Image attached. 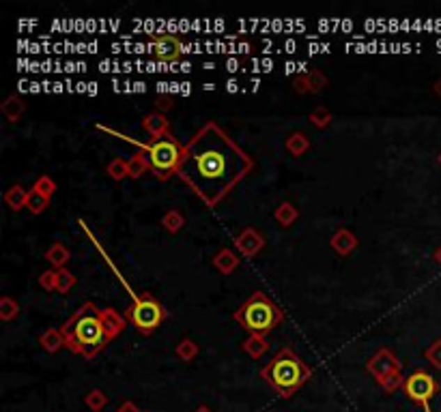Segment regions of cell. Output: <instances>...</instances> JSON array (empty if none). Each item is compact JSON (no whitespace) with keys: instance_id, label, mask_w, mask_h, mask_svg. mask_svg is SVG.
I'll return each instance as SVG.
<instances>
[{"instance_id":"obj_1","label":"cell","mask_w":441,"mask_h":412,"mask_svg":"<svg viewBox=\"0 0 441 412\" xmlns=\"http://www.w3.org/2000/svg\"><path fill=\"white\" fill-rule=\"evenodd\" d=\"M179 176L207 206H215L252 170V159L222 127L207 122L185 146Z\"/></svg>"},{"instance_id":"obj_2","label":"cell","mask_w":441,"mask_h":412,"mask_svg":"<svg viewBox=\"0 0 441 412\" xmlns=\"http://www.w3.org/2000/svg\"><path fill=\"white\" fill-rule=\"evenodd\" d=\"M61 333L63 344L86 358H93L108 342L104 314L93 303H84L71 320L65 322Z\"/></svg>"},{"instance_id":"obj_3","label":"cell","mask_w":441,"mask_h":412,"mask_svg":"<svg viewBox=\"0 0 441 412\" xmlns=\"http://www.w3.org/2000/svg\"><path fill=\"white\" fill-rule=\"evenodd\" d=\"M261 374L265 382L280 393V397H291L293 393H297L312 376L310 367L291 348H282Z\"/></svg>"},{"instance_id":"obj_4","label":"cell","mask_w":441,"mask_h":412,"mask_svg":"<svg viewBox=\"0 0 441 412\" xmlns=\"http://www.w3.org/2000/svg\"><path fill=\"white\" fill-rule=\"evenodd\" d=\"M100 129H104V132H108V134H112V136H116V138H123V140L136 144L140 150H144L146 161H149L151 170H153L162 180H166L170 174H175V172L179 174V168H181V164H183L185 148H183L175 138H170V136H160V138H153L149 144H142V142H136V140H132V138H127V136H121V134L112 132V129H108V127H104V125H100Z\"/></svg>"},{"instance_id":"obj_5","label":"cell","mask_w":441,"mask_h":412,"mask_svg":"<svg viewBox=\"0 0 441 412\" xmlns=\"http://www.w3.org/2000/svg\"><path fill=\"white\" fill-rule=\"evenodd\" d=\"M93 237V235H91ZM95 241V239H93ZM95 245L100 247V243L95 241ZM102 249V247H100ZM102 255H104V260L110 264V269H112V273L116 275V279L123 283L125 286V290L130 292V296H132V301H134V305L127 309V318H130V322L140 331V333H144V335H149V333H153L162 322H164V318H166V309L162 307V303L160 301H155L151 294H138V292H134L132 290V286L127 283V279L121 275V271L114 267V262L108 258V253L102 249Z\"/></svg>"},{"instance_id":"obj_6","label":"cell","mask_w":441,"mask_h":412,"mask_svg":"<svg viewBox=\"0 0 441 412\" xmlns=\"http://www.w3.org/2000/svg\"><path fill=\"white\" fill-rule=\"evenodd\" d=\"M235 320L252 335H265L282 322V309L274 301H269L265 292H254L235 312Z\"/></svg>"},{"instance_id":"obj_7","label":"cell","mask_w":441,"mask_h":412,"mask_svg":"<svg viewBox=\"0 0 441 412\" xmlns=\"http://www.w3.org/2000/svg\"><path fill=\"white\" fill-rule=\"evenodd\" d=\"M405 393L409 399L422 404L424 412H431V399L437 393V382L428 372L418 370L405 380Z\"/></svg>"},{"instance_id":"obj_8","label":"cell","mask_w":441,"mask_h":412,"mask_svg":"<svg viewBox=\"0 0 441 412\" xmlns=\"http://www.w3.org/2000/svg\"><path fill=\"white\" fill-rule=\"evenodd\" d=\"M183 52V45L177 37H155L153 39V54L157 61H166V63H175Z\"/></svg>"},{"instance_id":"obj_9","label":"cell","mask_w":441,"mask_h":412,"mask_svg":"<svg viewBox=\"0 0 441 412\" xmlns=\"http://www.w3.org/2000/svg\"><path fill=\"white\" fill-rule=\"evenodd\" d=\"M237 247H239L243 253L252 255L256 249H261V247H263V239H261V237H256L252 230H248L246 235H243V237H239V241H237Z\"/></svg>"},{"instance_id":"obj_10","label":"cell","mask_w":441,"mask_h":412,"mask_svg":"<svg viewBox=\"0 0 441 412\" xmlns=\"http://www.w3.org/2000/svg\"><path fill=\"white\" fill-rule=\"evenodd\" d=\"M106 316L110 318V322H108V320H104V324H106V333H108V340H110V338H114V335H116L121 328H123V320H121V318L112 312V309H108Z\"/></svg>"},{"instance_id":"obj_11","label":"cell","mask_w":441,"mask_h":412,"mask_svg":"<svg viewBox=\"0 0 441 412\" xmlns=\"http://www.w3.org/2000/svg\"><path fill=\"white\" fill-rule=\"evenodd\" d=\"M47 260L54 262V264H63L67 260V251L61 245H54L50 251H47Z\"/></svg>"},{"instance_id":"obj_12","label":"cell","mask_w":441,"mask_h":412,"mask_svg":"<svg viewBox=\"0 0 441 412\" xmlns=\"http://www.w3.org/2000/svg\"><path fill=\"white\" fill-rule=\"evenodd\" d=\"M215 264L222 269V271H229V269H233L235 267V258H233V253L231 251H222L217 255V260H215Z\"/></svg>"},{"instance_id":"obj_13","label":"cell","mask_w":441,"mask_h":412,"mask_svg":"<svg viewBox=\"0 0 441 412\" xmlns=\"http://www.w3.org/2000/svg\"><path fill=\"white\" fill-rule=\"evenodd\" d=\"M61 335L63 333H47L45 338H43V346L45 350H56L59 344H61Z\"/></svg>"},{"instance_id":"obj_14","label":"cell","mask_w":441,"mask_h":412,"mask_svg":"<svg viewBox=\"0 0 441 412\" xmlns=\"http://www.w3.org/2000/svg\"><path fill=\"white\" fill-rule=\"evenodd\" d=\"M56 281H59V288L61 290H67V286H73V277L69 273H65V271L56 275Z\"/></svg>"}]
</instances>
